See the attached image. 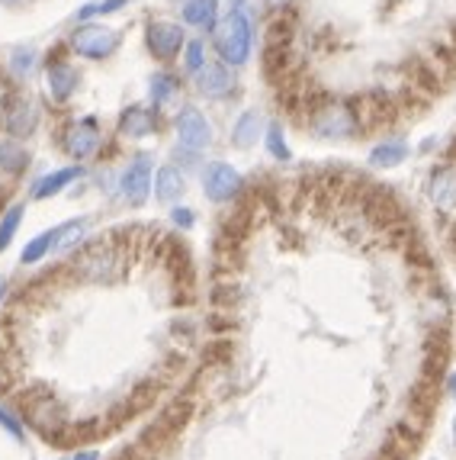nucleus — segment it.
I'll list each match as a JSON object with an SVG mask.
<instances>
[{"mask_svg": "<svg viewBox=\"0 0 456 460\" xmlns=\"http://www.w3.org/2000/svg\"><path fill=\"white\" fill-rule=\"evenodd\" d=\"M434 409H437V380L421 376L418 384H415V390L408 393V412H411L408 422L415 425V429H421L434 415Z\"/></svg>", "mask_w": 456, "mask_h": 460, "instance_id": "obj_14", "label": "nucleus"}, {"mask_svg": "<svg viewBox=\"0 0 456 460\" xmlns=\"http://www.w3.org/2000/svg\"><path fill=\"white\" fill-rule=\"evenodd\" d=\"M251 42H254L251 16L244 13V7H232L225 20L215 26V49H219L222 62L232 65V68L244 65L248 55H251Z\"/></svg>", "mask_w": 456, "mask_h": 460, "instance_id": "obj_1", "label": "nucleus"}, {"mask_svg": "<svg viewBox=\"0 0 456 460\" xmlns=\"http://www.w3.org/2000/svg\"><path fill=\"white\" fill-rule=\"evenodd\" d=\"M81 174H84V171L77 168V164H75V168H61V171H52V174H42L36 184H32V199L58 197V193L65 190L68 184H75Z\"/></svg>", "mask_w": 456, "mask_h": 460, "instance_id": "obj_19", "label": "nucleus"}, {"mask_svg": "<svg viewBox=\"0 0 456 460\" xmlns=\"http://www.w3.org/2000/svg\"><path fill=\"white\" fill-rule=\"evenodd\" d=\"M427 197L437 209L443 213H453L456 209V164H443L431 174V184H427Z\"/></svg>", "mask_w": 456, "mask_h": 460, "instance_id": "obj_16", "label": "nucleus"}, {"mask_svg": "<svg viewBox=\"0 0 456 460\" xmlns=\"http://www.w3.org/2000/svg\"><path fill=\"white\" fill-rule=\"evenodd\" d=\"M77 274L93 280V284H110L122 274V254L107 245H97L77 261Z\"/></svg>", "mask_w": 456, "mask_h": 460, "instance_id": "obj_8", "label": "nucleus"}, {"mask_svg": "<svg viewBox=\"0 0 456 460\" xmlns=\"http://www.w3.org/2000/svg\"><path fill=\"white\" fill-rule=\"evenodd\" d=\"M206 65V46L203 39H190L187 46H183V68L190 71V75H197L199 68Z\"/></svg>", "mask_w": 456, "mask_h": 460, "instance_id": "obj_29", "label": "nucleus"}, {"mask_svg": "<svg viewBox=\"0 0 456 460\" xmlns=\"http://www.w3.org/2000/svg\"><path fill=\"white\" fill-rule=\"evenodd\" d=\"M23 213H26V207H20V203L4 213V219H0V252H7L10 242L16 238V229H20V223H23Z\"/></svg>", "mask_w": 456, "mask_h": 460, "instance_id": "obj_26", "label": "nucleus"}, {"mask_svg": "<svg viewBox=\"0 0 456 460\" xmlns=\"http://www.w3.org/2000/svg\"><path fill=\"white\" fill-rule=\"evenodd\" d=\"M71 460H100V454L97 451H81V454H75Z\"/></svg>", "mask_w": 456, "mask_h": 460, "instance_id": "obj_34", "label": "nucleus"}, {"mask_svg": "<svg viewBox=\"0 0 456 460\" xmlns=\"http://www.w3.org/2000/svg\"><path fill=\"white\" fill-rule=\"evenodd\" d=\"M119 193L129 207H142L152 193V155H136L119 177Z\"/></svg>", "mask_w": 456, "mask_h": 460, "instance_id": "obj_6", "label": "nucleus"}, {"mask_svg": "<svg viewBox=\"0 0 456 460\" xmlns=\"http://www.w3.org/2000/svg\"><path fill=\"white\" fill-rule=\"evenodd\" d=\"M148 93H152V103L154 107H171L180 93V84H177V77L171 75H154L148 81Z\"/></svg>", "mask_w": 456, "mask_h": 460, "instance_id": "obj_23", "label": "nucleus"}, {"mask_svg": "<svg viewBox=\"0 0 456 460\" xmlns=\"http://www.w3.org/2000/svg\"><path fill=\"white\" fill-rule=\"evenodd\" d=\"M4 293H7V280L0 277V299H4Z\"/></svg>", "mask_w": 456, "mask_h": 460, "instance_id": "obj_36", "label": "nucleus"}, {"mask_svg": "<svg viewBox=\"0 0 456 460\" xmlns=\"http://www.w3.org/2000/svg\"><path fill=\"white\" fill-rule=\"evenodd\" d=\"M122 36L113 30V26H103V23H93V20H87V23H81L75 32H71L68 46L75 55H81V58H110V55L119 49Z\"/></svg>", "mask_w": 456, "mask_h": 460, "instance_id": "obj_2", "label": "nucleus"}, {"mask_svg": "<svg viewBox=\"0 0 456 460\" xmlns=\"http://www.w3.org/2000/svg\"><path fill=\"white\" fill-rule=\"evenodd\" d=\"M26 164H30V152L23 146H16V138L0 142V171L20 174V171H26Z\"/></svg>", "mask_w": 456, "mask_h": 460, "instance_id": "obj_24", "label": "nucleus"}, {"mask_svg": "<svg viewBox=\"0 0 456 460\" xmlns=\"http://www.w3.org/2000/svg\"><path fill=\"white\" fill-rule=\"evenodd\" d=\"M405 155H408V146H405L402 138H389V142H380V146L373 148L370 162L380 164V168H396Z\"/></svg>", "mask_w": 456, "mask_h": 460, "instance_id": "obj_22", "label": "nucleus"}, {"mask_svg": "<svg viewBox=\"0 0 456 460\" xmlns=\"http://www.w3.org/2000/svg\"><path fill=\"white\" fill-rule=\"evenodd\" d=\"M190 415H193V406L190 402H174V406L168 409L164 415H158L154 419V425L142 435V445L145 447H161V445H168L171 438L177 435V431L183 429V425L190 422Z\"/></svg>", "mask_w": 456, "mask_h": 460, "instance_id": "obj_11", "label": "nucleus"}, {"mask_svg": "<svg viewBox=\"0 0 456 460\" xmlns=\"http://www.w3.org/2000/svg\"><path fill=\"white\" fill-rule=\"evenodd\" d=\"M171 219H174V226H180V229H190L193 226V213L187 207H177L174 213H171Z\"/></svg>", "mask_w": 456, "mask_h": 460, "instance_id": "obj_32", "label": "nucleus"}, {"mask_svg": "<svg viewBox=\"0 0 456 460\" xmlns=\"http://www.w3.org/2000/svg\"><path fill=\"white\" fill-rule=\"evenodd\" d=\"M450 390H453V393H456V376H453V380H450Z\"/></svg>", "mask_w": 456, "mask_h": 460, "instance_id": "obj_39", "label": "nucleus"}, {"mask_svg": "<svg viewBox=\"0 0 456 460\" xmlns=\"http://www.w3.org/2000/svg\"><path fill=\"white\" fill-rule=\"evenodd\" d=\"M203 190L213 203H228L232 197H238L241 190V174H238L232 164L225 162H213L206 164L203 171Z\"/></svg>", "mask_w": 456, "mask_h": 460, "instance_id": "obj_10", "label": "nucleus"}, {"mask_svg": "<svg viewBox=\"0 0 456 460\" xmlns=\"http://www.w3.org/2000/svg\"><path fill=\"white\" fill-rule=\"evenodd\" d=\"M309 129L315 136L325 138H344V136H357V119H354V110L350 103H338V100H328V103H319V107L309 113Z\"/></svg>", "mask_w": 456, "mask_h": 460, "instance_id": "obj_3", "label": "nucleus"}, {"mask_svg": "<svg viewBox=\"0 0 456 460\" xmlns=\"http://www.w3.org/2000/svg\"><path fill=\"white\" fill-rule=\"evenodd\" d=\"M0 4H4V7H16V4H20V0H0Z\"/></svg>", "mask_w": 456, "mask_h": 460, "instance_id": "obj_37", "label": "nucleus"}, {"mask_svg": "<svg viewBox=\"0 0 456 460\" xmlns=\"http://www.w3.org/2000/svg\"><path fill=\"white\" fill-rule=\"evenodd\" d=\"M183 23H190L193 30H215L219 26V0H187L183 4Z\"/></svg>", "mask_w": 456, "mask_h": 460, "instance_id": "obj_18", "label": "nucleus"}, {"mask_svg": "<svg viewBox=\"0 0 456 460\" xmlns=\"http://www.w3.org/2000/svg\"><path fill=\"white\" fill-rule=\"evenodd\" d=\"M180 193H183V174H180V171H177L174 164L161 168L158 181H154V197H158L161 203H174Z\"/></svg>", "mask_w": 456, "mask_h": 460, "instance_id": "obj_20", "label": "nucleus"}, {"mask_svg": "<svg viewBox=\"0 0 456 460\" xmlns=\"http://www.w3.org/2000/svg\"><path fill=\"white\" fill-rule=\"evenodd\" d=\"M260 129H264V123H260V116L254 113V110H248V113H241V119L235 123V132H232V142H235L238 148H251L254 142L260 138Z\"/></svg>", "mask_w": 456, "mask_h": 460, "instance_id": "obj_21", "label": "nucleus"}, {"mask_svg": "<svg viewBox=\"0 0 456 460\" xmlns=\"http://www.w3.org/2000/svg\"><path fill=\"white\" fill-rule=\"evenodd\" d=\"M453 431H456V425H453Z\"/></svg>", "mask_w": 456, "mask_h": 460, "instance_id": "obj_40", "label": "nucleus"}, {"mask_svg": "<svg viewBox=\"0 0 456 460\" xmlns=\"http://www.w3.org/2000/svg\"><path fill=\"white\" fill-rule=\"evenodd\" d=\"M10 107V97H7V87L0 84V126H4V113H7Z\"/></svg>", "mask_w": 456, "mask_h": 460, "instance_id": "obj_33", "label": "nucleus"}, {"mask_svg": "<svg viewBox=\"0 0 456 460\" xmlns=\"http://www.w3.org/2000/svg\"><path fill=\"white\" fill-rule=\"evenodd\" d=\"M42 123V110L32 97H13L4 113V132L10 138H30Z\"/></svg>", "mask_w": 456, "mask_h": 460, "instance_id": "obj_9", "label": "nucleus"}, {"mask_svg": "<svg viewBox=\"0 0 456 460\" xmlns=\"http://www.w3.org/2000/svg\"><path fill=\"white\" fill-rule=\"evenodd\" d=\"M0 425H4V429H7L13 438H23V422H16L7 409H0Z\"/></svg>", "mask_w": 456, "mask_h": 460, "instance_id": "obj_31", "label": "nucleus"}, {"mask_svg": "<svg viewBox=\"0 0 456 460\" xmlns=\"http://www.w3.org/2000/svg\"><path fill=\"white\" fill-rule=\"evenodd\" d=\"M65 152H68V158H75V162H87V158H93V155L100 152V146H103V132H100V123L93 119V116H81V119H75V123L68 126V132H65Z\"/></svg>", "mask_w": 456, "mask_h": 460, "instance_id": "obj_5", "label": "nucleus"}, {"mask_svg": "<svg viewBox=\"0 0 456 460\" xmlns=\"http://www.w3.org/2000/svg\"><path fill=\"white\" fill-rule=\"evenodd\" d=\"M197 91L209 100H222L235 91V75L228 71V65H203L197 71Z\"/></svg>", "mask_w": 456, "mask_h": 460, "instance_id": "obj_15", "label": "nucleus"}, {"mask_svg": "<svg viewBox=\"0 0 456 460\" xmlns=\"http://www.w3.org/2000/svg\"><path fill=\"white\" fill-rule=\"evenodd\" d=\"M126 4H129V0H93V4L77 10V20L87 23V20H100V16H107V13H119Z\"/></svg>", "mask_w": 456, "mask_h": 460, "instance_id": "obj_28", "label": "nucleus"}, {"mask_svg": "<svg viewBox=\"0 0 456 460\" xmlns=\"http://www.w3.org/2000/svg\"><path fill=\"white\" fill-rule=\"evenodd\" d=\"M145 46L148 52L158 58V62H171L183 52L187 46V36H183V26L174 20H152L145 26Z\"/></svg>", "mask_w": 456, "mask_h": 460, "instance_id": "obj_4", "label": "nucleus"}, {"mask_svg": "<svg viewBox=\"0 0 456 460\" xmlns=\"http://www.w3.org/2000/svg\"><path fill=\"white\" fill-rule=\"evenodd\" d=\"M177 142L183 152H203L213 146V126L197 107H183L177 116Z\"/></svg>", "mask_w": 456, "mask_h": 460, "instance_id": "obj_7", "label": "nucleus"}, {"mask_svg": "<svg viewBox=\"0 0 456 460\" xmlns=\"http://www.w3.org/2000/svg\"><path fill=\"white\" fill-rule=\"evenodd\" d=\"M264 138H267V148H270V155H274V158H280V162H286L289 148H286V138H283L280 126H267Z\"/></svg>", "mask_w": 456, "mask_h": 460, "instance_id": "obj_30", "label": "nucleus"}, {"mask_svg": "<svg viewBox=\"0 0 456 460\" xmlns=\"http://www.w3.org/2000/svg\"><path fill=\"white\" fill-rule=\"evenodd\" d=\"M55 245H58V229H48L42 232L39 238H32L30 245L23 248V264H36L42 261L48 252H55Z\"/></svg>", "mask_w": 456, "mask_h": 460, "instance_id": "obj_25", "label": "nucleus"}, {"mask_svg": "<svg viewBox=\"0 0 456 460\" xmlns=\"http://www.w3.org/2000/svg\"><path fill=\"white\" fill-rule=\"evenodd\" d=\"M267 4H270V7H286L289 0H267Z\"/></svg>", "mask_w": 456, "mask_h": 460, "instance_id": "obj_35", "label": "nucleus"}, {"mask_svg": "<svg viewBox=\"0 0 456 460\" xmlns=\"http://www.w3.org/2000/svg\"><path fill=\"white\" fill-rule=\"evenodd\" d=\"M154 113L148 107H126L119 116V136L122 138H145L154 132Z\"/></svg>", "mask_w": 456, "mask_h": 460, "instance_id": "obj_17", "label": "nucleus"}, {"mask_svg": "<svg viewBox=\"0 0 456 460\" xmlns=\"http://www.w3.org/2000/svg\"><path fill=\"white\" fill-rule=\"evenodd\" d=\"M36 62H39V52L36 49H13V55H10V71H13V77H20V81H26V77L36 71Z\"/></svg>", "mask_w": 456, "mask_h": 460, "instance_id": "obj_27", "label": "nucleus"}, {"mask_svg": "<svg viewBox=\"0 0 456 460\" xmlns=\"http://www.w3.org/2000/svg\"><path fill=\"white\" fill-rule=\"evenodd\" d=\"M26 415H30L32 429H36L39 435L52 438V441H55V435L65 429V409L48 396L36 399V402H26Z\"/></svg>", "mask_w": 456, "mask_h": 460, "instance_id": "obj_13", "label": "nucleus"}, {"mask_svg": "<svg viewBox=\"0 0 456 460\" xmlns=\"http://www.w3.org/2000/svg\"><path fill=\"white\" fill-rule=\"evenodd\" d=\"M376 460H396V457H392V454H389V451H382V454H380V457H376Z\"/></svg>", "mask_w": 456, "mask_h": 460, "instance_id": "obj_38", "label": "nucleus"}, {"mask_svg": "<svg viewBox=\"0 0 456 460\" xmlns=\"http://www.w3.org/2000/svg\"><path fill=\"white\" fill-rule=\"evenodd\" d=\"M46 91L48 97H52V103H58V107H65L71 97H75L77 91V71L71 62H65V58H52L46 68Z\"/></svg>", "mask_w": 456, "mask_h": 460, "instance_id": "obj_12", "label": "nucleus"}]
</instances>
